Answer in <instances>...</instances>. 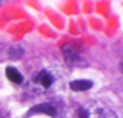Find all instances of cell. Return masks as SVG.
<instances>
[{
	"instance_id": "cell-3",
	"label": "cell",
	"mask_w": 123,
	"mask_h": 118,
	"mask_svg": "<svg viewBox=\"0 0 123 118\" xmlns=\"http://www.w3.org/2000/svg\"><path fill=\"white\" fill-rule=\"evenodd\" d=\"M70 88L73 91H86V90H89V88H93V82L91 81H86V79H80V81L70 82Z\"/></svg>"
},
{
	"instance_id": "cell-1",
	"label": "cell",
	"mask_w": 123,
	"mask_h": 118,
	"mask_svg": "<svg viewBox=\"0 0 123 118\" xmlns=\"http://www.w3.org/2000/svg\"><path fill=\"white\" fill-rule=\"evenodd\" d=\"M52 84H54V75L50 73L48 70H41L39 73L32 79V86L39 88L41 91H46L48 88H52Z\"/></svg>"
},
{
	"instance_id": "cell-9",
	"label": "cell",
	"mask_w": 123,
	"mask_h": 118,
	"mask_svg": "<svg viewBox=\"0 0 123 118\" xmlns=\"http://www.w3.org/2000/svg\"><path fill=\"white\" fill-rule=\"evenodd\" d=\"M0 4H2V0H0Z\"/></svg>"
},
{
	"instance_id": "cell-2",
	"label": "cell",
	"mask_w": 123,
	"mask_h": 118,
	"mask_svg": "<svg viewBox=\"0 0 123 118\" xmlns=\"http://www.w3.org/2000/svg\"><path fill=\"white\" fill-rule=\"evenodd\" d=\"M62 54H64V59H66V63H70V65H73V63H79V56L80 54L77 52V48L73 47V45H64L62 47Z\"/></svg>"
},
{
	"instance_id": "cell-8",
	"label": "cell",
	"mask_w": 123,
	"mask_h": 118,
	"mask_svg": "<svg viewBox=\"0 0 123 118\" xmlns=\"http://www.w3.org/2000/svg\"><path fill=\"white\" fill-rule=\"evenodd\" d=\"M0 118H6V115H4V113H2V111H0Z\"/></svg>"
},
{
	"instance_id": "cell-5",
	"label": "cell",
	"mask_w": 123,
	"mask_h": 118,
	"mask_svg": "<svg viewBox=\"0 0 123 118\" xmlns=\"http://www.w3.org/2000/svg\"><path fill=\"white\" fill-rule=\"evenodd\" d=\"M93 118H116V115L111 111V109H105V107H98L95 113H93Z\"/></svg>"
},
{
	"instance_id": "cell-4",
	"label": "cell",
	"mask_w": 123,
	"mask_h": 118,
	"mask_svg": "<svg viewBox=\"0 0 123 118\" xmlns=\"http://www.w3.org/2000/svg\"><path fill=\"white\" fill-rule=\"evenodd\" d=\"M6 75H7V79H9L11 82H14V84H22L23 82L22 73H20L18 70H14V68H7L6 70Z\"/></svg>"
},
{
	"instance_id": "cell-7",
	"label": "cell",
	"mask_w": 123,
	"mask_h": 118,
	"mask_svg": "<svg viewBox=\"0 0 123 118\" xmlns=\"http://www.w3.org/2000/svg\"><path fill=\"white\" fill-rule=\"evenodd\" d=\"M79 115H80V118H87V113H86V109H79Z\"/></svg>"
},
{
	"instance_id": "cell-6",
	"label": "cell",
	"mask_w": 123,
	"mask_h": 118,
	"mask_svg": "<svg viewBox=\"0 0 123 118\" xmlns=\"http://www.w3.org/2000/svg\"><path fill=\"white\" fill-rule=\"evenodd\" d=\"M32 111H34V113H46V115H50V116H57L55 107L46 106V104H43V106H36V107H32Z\"/></svg>"
}]
</instances>
